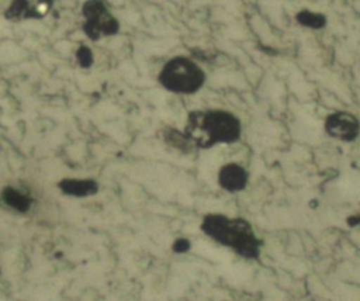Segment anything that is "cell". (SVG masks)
<instances>
[{
	"label": "cell",
	"mask_w": 360,
	"mask_h": 301,
	"mask_svg": "<svg viewBox=\"0 0 360 301\" xmlns=\"http://www.w3.org/2000/svg\"><path fill=\"white\" fill-rule=\"evenodd\" d=\"M184 135L195 148L207 149L217 143H232L240 138L242 124L224 110H194L187 115Z\"/></svg>",
	"instance_id": "6da1fadb"
},
{
	"label": "cell",
	"mask_w": 360,
	"mask_h": 301,
	"mask_svg": "<svg viewBox=\"0 0 360 301\" xmlns=\"http://www.w3.org/2000/svg\"><path fill=\"white\" fill-rule=\"evenodd\" d=\"M201 231L215 242L231 248L245 259H257L262 241L252 225L243 218H229L224 214H208L202 218Z\"/></svg>",
	"instance_id": "7a4b0ae2"
},
{
	"label": "cell",
	"mask_w": 360,
	"mask_h": 301,
	"mask_svg": "<svg viewBox=\"0 0 360 301\" xmlns=\"http://www.w3.org/2000/svg\"><path fill=\"white\" fill-rule=\"evenodd\" d=\"M159 83L169 91L177 94H194L204 82V70L190 58L174 56L167 60L159 72Z\"/></svg>",
	"instance_id": "3957f363"
},
{
	"label": "cell",
	"mask_w": 360,
	"mask_h": 301,
	"mask_svg": "<svg viewBox=\"0 0 360 301\" xmlns=\"http://www.w3.org/2000/svg\"><path fill=\"white\" fill-rule=\"evenodd\" d=\"M84 17L83 31L91 41H98L101 37L115 35L120 30L118 20L110 13L103 1L90 0L82 7Z\"/></svg>",
	"instance_id": "277c9868"
},
{
	"label": "cell",
	"mask_w": 360,
	"mask_h": 301,
	"mask_svg": "<svg viewBox=\"0 0 360 301\" xmlns=\"http://www.w3.org/2000/svg\"><path fill=\"white\" fill-rule=\"evenodd\" d=\"M325 132L343 142H352L360 134V121L352 113L336 111L326 117Z\"/></svg>",
	"instance_id": "5b68a950"
},
{
	"label": "cell",
	"mask_w": 360,
	"mask_h": 301,
	"mask_svg": "<svg viewBox=\"0 0 360 301\" xmlns=\"http://www.w3.org/2000/svg\"><path fill=\"white\" fill-rule=\"evenodd\" d=\"M249 181V174L245 167L240 165L231 162L224 165L218 172V184L231 193L240 191L246 187Z\"/></svg>",
	"instance_id": "8992f818"
},
{
	"label": "cell",
	"mask_w": 360,
	"mask_h": 301,
	"mask_svg": "<svg viewBox=\"0 0 360 301\" xmlns=\"http://www.w3.org/2000/svg\"><path fill=\"white\" fill-rule=\"evenodd\" d=\"M52 3H42V1H24V0H18V1H13L10 4V7L4 11V17L7 20H25V18H42L45 10L48 8V6H51Z\"/></svg>",
	"instance_id": "52a82bcc"
},
{
	"label": "cell",
	"mask_w": 360,
	"mask_h": 301,
	"mask_svg": "<svg viewBox=\"0 0 360 301\" xmlns=\"http://www.w3.org/2000/svg\"><path fill=\"white\" fill-rule=\"evenodd\" d=\"M58 187L62 193L73 197H90L98 191V183L93 179H62Z\"/></svg>",
	"instance_id": "ba28073f"
},
{
	"label": "cell",
	"mask_w": 360,
	"mask_h": 301,
	"mask_svg": "<svg viewBox=\"0 0 360 301\" xmlns=\"http://www.w3.org/2000/svg\"><path fill=\"white\" fill-rule=\"evenodd\" d=\"M0 198L6 205L11 207L18 212H27L32 205V198L30 196L22 194L21 191H18L11 186H7L1 190Z\"/></svg>",
	"instance_id": "9c48e42d"
},
{
	"label": "cell",
	"mask_w": 360,
	"mask_h": 301,
	"mask_svg": "<svg viewBox=\"0 0 360 301\" xmlns=\"http://www.w3.org/2000/svg\"><path fill=\"white\" fill-rule=\"evenodd\" d=\"M162 135H163V141L170 145L174 149H179L181 152H190L194 145L191 143V141L184 135V132H180L176 128H163L162 129Z\"/></svg>",
	"instance_id": "30bf717a"
},
{
	"label": "cell",
	"mask_w": 360,
	"mask_h": 301,
	"mask_svg": "<svg viewBox=\"0 0 360 301\" xmlns=\"http://www.w3.org/2000/svg\"><path fill=\"white\" fill-rule=\"evenodd\" d=\"M297 21L304 25V27H309L314 30H319L323 28L326 25V17L321 13H314L309 10H302L295 15Z\"/></svg>",
	"instance_id": "8fae6325"
},
{
	"label": "cell",
	"mask_w": 360,
	"mask_h": 301,
	"mask_svg": "<svg viewBox=\"0 0 360 301\" xmlns=\"http://www.w3.org/2000/svg\"><path fill=\"white\" fill-rule=\"evenodd\" d=\"M76 59L79 62V65L82 68H90L93 65V60H94V56H93V52L89 46L86 45H82L79 46V49L76 51Z\"/></svg>",
	"instance_id": "7c38bea8"
},
{
	"label": "cell",
	"mask_w": 360,
	"mask_h": 301,
	"mask_svg": "<svg viewBox=\"0 0 360 301\" xmlns=\"http://www.w3.org/2000/svg\"><path fill=\"white\" fill-rule=\"evenodd\" d=\"M190 248H191V243H190V241L186 239V238H179V239H176V241L173 242V245H172V249H173V252H176V253H184V252H187Z\"/></svg>",
	"instance_id": "4fadbf2b"
}]
</instances>
